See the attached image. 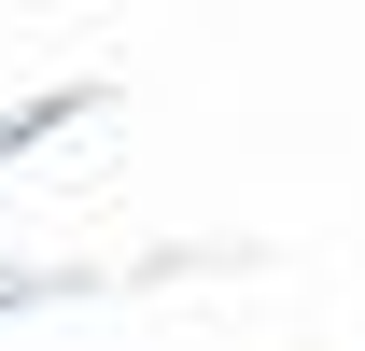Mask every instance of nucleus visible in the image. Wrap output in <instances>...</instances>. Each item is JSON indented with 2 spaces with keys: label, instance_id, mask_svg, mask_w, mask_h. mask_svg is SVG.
I'll list each match as a JSON object with an SVG mask.
<instances>
[]
</instances>
